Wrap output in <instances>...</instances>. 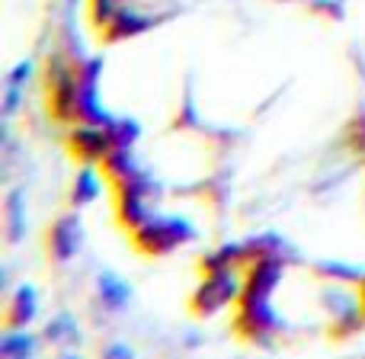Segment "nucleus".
<instances>
[{"instance_id": "12", "label": "nucleus", "mask_w": 365, "mask_h": 359, "mask_svg": "<svg viewBox=\"0 0 365 359\" xmlns=\"http://www.w3.org/2000/svg\"><path fill=\"white\" fill-rule=\"evenodd\" d=\"M26 231V221H23V193H10V238L19 241Z\"/></svg>"}, {"instance_id": "5", "label": "nucleus", "mask_w": 365, "mask_h": 359, "mask_svg": "<svg viewBox=\"0 0 365 359\" xmlns=\"http://www.w3.org/2000/svg\"><path fill=\"white\" fill-rule=\"evenodd\" d=\"M151 26H154V19H151V16H141V13L125 10V6H122V10L115 13V19H113V23H109V36H113V39L138 36V32L151 29Z\"/></svg>"}, {"instance_id": "8", "label": "nucleus", "mask_w": 365, "mask_h": 359, "mask_svg": "<svg viewBox=\"0 0 365 359\" xmlns=\"http://www.w3.org/2000/svg\"><path fill=\"white\" fill-rule=\"evenodd\" d=\"M100 295L109 308H122V305L132 298V289H128V283H122V279L106 273V276H100Z\"/></svg>"}, {"instance_id": "9", "label": "nucleus", "mask_w": 365, "mask_h": 359, "mask_svg": "<svg viewBox=\"0 0 365 359\" xmlns=\"http://www.w3.org/2000/svg\"><path fill=\"white\" fill-rule=\"evenodd\" d=\"M36 305H38V295H36V289H32L29 283L26 285H19V292H16V302H13V321L16 324H29L32 318H36Z\"/></svg>"}, {"instance_id": "16", "label": "nucleus", "mask_w": 365, "mask_h": 359, "mask_svg": "<svg viewBox=\"0 0 365 359\" xmlns=\"http://www.w3.org/2000/svg\"><path fill=\"white\" fill-rule=\"evenodd\" d=\"M19 109V87H6V103H4V113L13 116Z\"/></svg>"}, {"instance_id": "11", "label": "nucleus", "mask_w": 365, "mask_h": 359, "mask_svg": "<svg viewBox=\"0 0 365 359\" xmlns=\"http://www.w3.org/2000/svg\"><path fill=\"white\" fill-rule=\"evenodd\" d=\"M109 135H113V145L128 148L135 138H138V122H109Z\"/></svg>"}, {"instance_id": "2", "label": "nucleus", "mask_w": 365, "mask_h": 359, "mask_svg": "<svg viewBox=\"0 0 365 359\" xmlns=\"http://www.w3.org/2000/svg\"><path fill=\"white\" fill-rule=\"evenodd\" d=\"M237 289L240 285H237V279H234V273L231 270H218L199 289V295H195V308H199L202 315H212V311H218L225 302H231V298L237 295Z\"/></svg>"}, {"instance_id": "18", "label": "nucleus", "mask_w": 365, "mask_h": 359, "mask_svg": "<svg viewBox=\"0 0 365 359\" xmlns=\"http://www.w3.org/2000/svg\"><path fill=\"white\" fill-rule=\"evenodd\" d=\"M64 359H81V356H64Z\"/></svg>"}, {"instance_id": "6", "label": "nucleus", "mask_w": 365, "mask_h": 359, "mask_svg": "<svg viewBox=\"0 0 365 359\" xmlns=\"http://www.w3.org/2000/svg\"><path fill=\"white\" fill-rule=\"evenodd\" d=\"M38 340L32 334H6L0 340V356L4 359H32Z\"/></svg>"}, {"instance_id": "13", "label": "nucleus", "mask_w": 365, "mask_h": 359, "mask_svg": "<svg viewBox=\"0 0 365 359\" xmlns=\"http://www.w3.org/2000/svg\"><path fill=\"white\" fill-rule=\"evenodd\" d=\"M106 161H109V167H113L115 173H122L125 180L135 173V158L128 154V148H115V151H109Z\"/></svg>"}, {"instance_id": "4", "label": "nucleus", "mask_w": 365, "mask_h": 359, "mask_svg": "<svg viewBox=\"0 0 365 359\" xmlns=\"http://www.w3.org/2000/svg\"><path fill=\"white\" fill-rule=\"evenodd\" d=\"M109 145H113L109 128L103 132V128H96L93 122L74 132V148L83 154V158H90V161H93V158H109Z\"/></svg>"}, {"instance_id": "3", "label": "nucleus", "mask_w": 365, "mask_h": 359, "mask_svg": "<svg viewBox=\"0 0 365 359\" xmlns=\"http://www.w3.org/2000/svg\"><path fill=\"white\" fill-rule=\"evenodd\" d=\"M81 241H83L81 218H77V215H64L55 225V231H51V251L58 253V260H71L81 251Z\"/></svg>"}, {"instance_id": "7", "label": "nucleus", "mask_w": 365, "mask_h": 359, "mask_svg": "<svg viewBox=\"0 0 365 359\" xmlns=\"http://www.w3.org/2000/svg\"><path fill=\"white\" fill-rule=\"evenodd\" d=\"M45 334H48L51 343H77L81 340V328H77V321L64 311V315L51 318L48 328H45Z\"/></svg>"}, {"instance_id": "15", "label": "nucleus", "mask_w": 365, "mask_h": 359, "mask_svg": "<svg viewBox=\"0 0 365 359\" xmlns=\"http://www.w3.org/2000/svg\"><path fill=\"white\" fill-rule=\"evenodd\" d=\"M29 74H32V61H19L16 68L6 74V87H23V84L29 81Z\"/></svg>"}, {"instance_id": "1", "label": "nucleus", "mask_w": 365, "mask_h": 359, "mask_svg": "<svg viewBox=\"0 0 365 359\" xmlns=\"http://www.w3.org/2000/svg\"><path fill=\"white\" fill-rule=\"evenodd\" d=\"M195 238V228L189 225L186 218H154V221H145L141 225V244L148 251H173L182 241H192Z\"/></svg>"}, {"instance_id": "17", "label": "nucleus", "mask_w": 365, "mask_h": 359, "mask_svg": "<svg viewBox=\"0 0 365 359\" xmlns=\"http://www.w3.org/2000/svg\"><path fill=\"white\" fill-rule=\"evenodd\" d=\"M106 359H132V350L125 343H113V347H106Z\"/></svg>"}, {"instance_id": "10", "label": "nucleus", "mask_w": 365, "mask_h": 359, "mask_svg": "<svg viewBox=\"0 0 365 359\" xmlns=\"http://www.w3.org/2000/svg\"><path fill=\"white\" fill-rule=\"evenodd\" d=\"M96 196H100V177H96L93 171H83L81 177H77V186H74V202L77 206H87V202H93Z\"/></svg>"}, {"instance_id": "14", "label": "nucleus", "mask_w": 365, "mask_h": 359, "mask_svg": "<svg viewBox=\"0 0 365 359\" xmlns=\"http://www.w3.org/2000/svg\"><path fill=\"white\" fill-rule=\"evenodd\" d=\"M122 10L119 0H93V16L100 26H109L115 19V13Z\"/></svg>"}]
</instances>
